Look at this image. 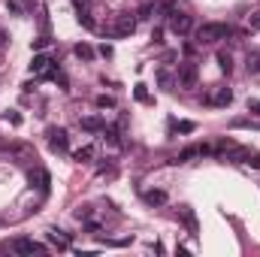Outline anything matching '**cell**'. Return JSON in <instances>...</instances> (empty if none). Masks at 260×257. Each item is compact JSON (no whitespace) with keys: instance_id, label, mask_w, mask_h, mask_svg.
<instances>
[{"instance_id":"6da1fadb","label":"cell","mask_w":260,"mask_h":257,"mask_svg":"<svg viewBox=\"0 0 260 257\" xmlns=\"http://www.w3.org/2000/svg\"><path fill=\"white\" fill-rule=\"evenodd\" d=\"M227 37H230V27L221 24V21H209V24H200L197 27V43L200 46H215V43H221Z\"/></svg>"},{"instance_id":"7a4b0ae2","label":"cell","mask_w":260,"mask_h":257,"mask_svg":"<svg viewBox=\"0 0 260 257\" xmlns=\"http://www.w3.org/2000/svg\"><path fill=\"white\" fill-rule=\"evenodd\" d=\"M170 30H173L176 37H188V34L194 30V18L185 15V12H173V18H170Z\"/></svg>"},{"instance_id":"3957f363","label":"cell","mask_w":260,"mask_h":257,"mask_svg":"<svg viewBox=\"0 0 260 257\" xmlns=\"http://www.w3.org/2000/svg\"><path fill=\"white\" fill-rule=\"evenodd\" d=\"M46 136H49V148H52V151H67L70 139H67V130L64 127H49V130H46Z\"/></svg>"},{"instance_id":"277c9868","label":"cell","mask_w":260,"mask_h":257,"mask_svg":"<svg viewBox=\"0 0 260 257\" xmlns=\"http://www.w3.org/2000/svg\"><path fill=\"white\" fill-rule=\"evenodd\" d=\"M179 85L182 88H197V67L191 61L179 64Z\"/></svg>"},{"instance_id":"5b68a950","label":"cell","mask_w":260,"mask_h":257,"mask_svg":"<svg viewBox=\"0 0 260 257\" xmlns=\"http://www.w3.org/2000/svg\"><path fill=\"white\" fill-rule=\"evenodd\" d=\"M12 251L15 254H40V251H46V245H40L34 239H15L12 242Z\"/></svg>"},{"instance_id":"8992f818","label":"cell","mask_w":260,"mask_h":257,"mask_svg":"<svg viewBox=\"0 0 260 257\" xmlns=\"http://www.w3.org/2000/svg\"><path fill=\"white\" fill-rule=\"evenodd\" d=\"M30 73H34V76H55L52 58H46V55H37V58L30 61Z\"/></svg>"},{"instance_id":"52a82bcc","label":"cell","mask_w":260,"mask_h":257,"mask_svg":"<svg viewBox=\"0 0 260 257\" xmlns=\"http://www.w3.org/2000/svg\"><path fill=\"white\" fill-rule=\"evenodd\" d=\"M133 30H136V18H130V15H118L115 18V27H112L115 37H130Z\"/></svg>"},{"instance_id":"ba28073f","label":"cell","mask_w":260,"mask_h":257,"mask_svg":"<svg viewBox=\"0 0 260 257\" xmlns=\"http://www.w3.org/2000/svg\"><path fill=\"white\" fill-rule=\"evenodd\" d=\"M209 103H212V106H230V103H233V91H230V88H224V85H218V88L212 91Z\"/></svg>"},{"instance_id":"9c48e42d","label":"cell","mask_w":260,"mask_h":257,"mask_svg":"<svg viewBox=\"0 0 260 257\" xmlns=\"http://www.w3.org/2000/svg\"><path fill=\"white\" fill-rule=\"evenodd\" d=\"M209 148L206 145H191V148H185L182 154H179V164H188V160H194V157H200V154H206Z\"/></svg>"},{"instance_id":"30bf717a","label":"cell","mask_w":260,"mask_h":257,"mask_svg":"<svg viewBox=\"0 0 260 257\" xmlns=\"http://www.w3.org/2000/svg\"><path fill=\"white\" fill-rule=\"evenodd\" d=\"M49 242L58 245V248H70V236H67L64 230H55V227L49 230Z\"/></svg>"},{"instance_id":"8fae6325","label":"cell","mask_w":260,"mask_h":257,"mask_svg":"<svg viewBox=\"0 0 260 257\" xmlns=\"http://www.w3.org/2000/svg\"><path fill=\"white\" fill-rule=\"evenodd\" d=\"M37 182V188L40 191H49V173L46 170H37V173H30V185Z\"/></svg>"},{"instance_id":"7c38bea8","label":"cell","mask_w":260,"mask_h":257,"mask_svg":"<svg viewBox=\"0 0 260 257\" xmlns=\"http://www.w3.org/2000/svg\"><path fill=\"white\" fill-rule=\"evenodd\" d=\"M142 197H145L148 206H164L167 203V191H145Z\"/></svg>"},{"instance_id":"4fadbf2b","label":"cell","mask_w":260,"mask_h":257,"mask_svg":"<svg viewBox=\"0 0 260 257\" xmlns=\"http://www.w3.org/2000/svg\"><path fill=\"white\" fill-rule=\"evenodd\" d=\"M76 58H82V61H94V49H91L88 43H79V46H76Z\"/></svg>"},{"instance_id":"5bb4252c","label":"cell","mask_w":260,"mask_h":257,"mask_svg":"<svg viewBox=\"0 0 260 257\" xmlns=\"http://www.w3.org/2000/svg\"><path fill=\"white\" fill-rule=\"evenodd\" d=\"M79 124H82L85 130H91V133H97V130H103V121H100V118H82Z\"/></svg>"},{"instance_id":"9a60e30c","label":"cell","mask_w":260,"mask_h":257,"mask_svg":"<svg viewBox=\"0 0 260 257\" xmlns=\"http://www.w3.org/2000/svg\"><path fill=\"white\" fill-rule=\"evenodd\" d=\"M97 109H115V97L100 94V97H97Z\"/></svg>"},{"instance_id":"2e32d148","label":"cell","mask_w":260,"mask_h":257,"mask_svg":"<svg viewBox=\"0 0 260 257\" xmlns=\"http://www.w3.org/2000/svg\"><path fill=\"white\" fill-rule=\"evenodd\" d=\"M73 157H76V160H82V164H85V160H91V157H94V148H91V145H82V148H79V151H76V154H73Z\"/></svg>"},{"instance_id":"e0dca14e","label":"cell","mask_w":260,"mask_h":257,"mask_svg":"<svg viewBox=\"0 0 260 257\" xmlns=\"http://www.w3.org/2000/svg\"><path fill=\"white\" fill-rule=\"evenodd\" d=\"M182 218H185L188 230H191V233H197V218H194V212H191V209H182Z\"/></svg>"},{"instance_id":"ac0fdd59","label":"cell","mask_w":260,"mask_h":257,"mask_svg":"<svg viewBox=\"0 0 260 257\" xmlns=\"http://www.w3.org/2000/svg\"><path fill=\"white\" fill-rule=\"evenodd\" d=\"M248 73H260V55L257 52L248 55Z\"/></svg>"},{"instance_id":"d6986e66","label":"cell","mask_w":260,"mask_h":257,"mask_svg":"<svg viewBox=\"0 0 260 257\" xmlns=\"http://www.w3.org/2000/svg\"><path fill=\"white\" fill-rule=\"evenodd\" d=\"M218 67H221L224 73H230V70H233V64H230V55H224V52H221V55H218Z\"/></svg>"},{"instance_id":"ffe728a7","label":"cell","mask_w":260,"mask_h":257,"mask_svg":"<svg viewBox=\"0 0 260 257\" xmlns=\"http://www.w3.org/2000/svg\"><path fill=\"white\" fill-rule=\"evenodd\" d=\"M79 24H82V27H88V30H94V18H91L88 12H79Z\"/></svg>"},{"instance_id":"44dd1931","label":"cell","mask_w":260,"mask_h":257,"mask_svg":"<svg viewBox=\"0 0 260 257\" xmlns=\"http://www.w3.org/2000/svg\"><path fill=\"white\" fill-rule=\"evenodd\" d=\"M12 154H18V157H30L34 151H30L27 145H12Z\"/></svg>"},{"instance_id":"7402d4cb","label":"cell","mask_w":260,"mask_h":257,"mask_svg":"<svg viewBox=\"0 0 260 257\" xmlns=\"http://www.w3.org/2000/svg\"><path fill=\"white\" fill-rule=\"evenodd\" d=\"M6 121H9L12 127H18V124H21V115H18V112H6Z\"/></svg>"},{"instance_id":"603a6c76","label":"cell","mask_w":260,"mask_h":257,"mask_svg":"<svg viewBox=\"0 0 260 257\" xmlns=\"http://www.w3.org/2000/svg\"><path fill=\"white\" fill-rule=\"evenodd\" d=\"M248 24H251V30H260V9H257V12H251Z\"/></svg>"},{"instance_id":"cb8c5ba5","label":"cell","mask_w":260,"mask_h":257,"mask_svg":"<svg viewBox=\"0 0 260 257\" xmlns=\"http://www.w3.org/2000/svg\"><path fill=\"white\" fill-rule=\"evenodd\" d=\"M248 112H251V115H257V118H260V100H248Z\"/></svg>"},{"instance_id":"d4e9b609","label":"cell","mask_w":260,"mask_h":257,"mask_svg":"<svg viewBox=\"0 0 260 257\" xmlns=\"http://www.w3.org/2000/svg\"><path fill=\"white\" fill-rule=\"evenodd\" d=\"M151 12H154V6H151V3H145V6H142V9H139V18H148V15H151Z\"/></svg>"},{"instance_id":"484cf974","label":"cell","mask_w":260,"mask_h":257,"mask_svg":"<svg viewBox=\"0 0 260 257\" xmlns=\"http://www.w3.org/2000/svg\"><path fill=\"white\" fill-rule=\"evenodd\" d=\"M179 130H182V133H191V130H194V121H179Z\"/></svg>"},{"instance_id":"4316f807","label":"cell","mask_w":260,"mask_h":257,"mask_svg":"<svg viewBox=\"0 0 260 257\" xmlns=\"http://www.w3.org/2000/svg\"><path fill=\"white\" fill-rule=\"evenodd\" d=\"M136 100H148V94H145V85H136Z\"/></svg>"},{"instance_id":"83f0119b","label":"cell","mask_w":260,"mask_h":257,"mask_svg":"<svg viewBox=\"0 0 260 257\" xmlns=\"http://www.w3.org/2000/svg\"><path fill=\"white\" fill-rule=\"evenodd\" d=\"M3 43H6V34H3V30H0V46H3Z\"/></svg>"}]
</instances>
